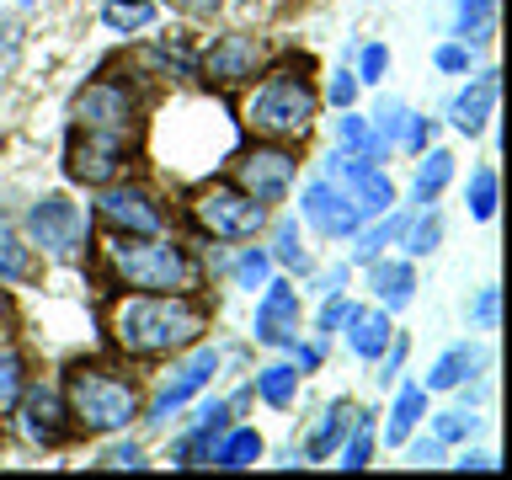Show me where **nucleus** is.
Here are the masks:
<instances>
[{
    "label": "nucleus",
    "instance_id": "f257e3e1",
    "mask_svg": "<svg viewBox=\"0 0 512 480\" xmlns=\"http://www.w3.org/2000/svg\"><path fill=\"white\" fill-rule=\"evenodd\" d=\"M107 331L128 358H176L208 331V310L192 294H128L112 304Z\"/></svg>",
    "mask_w": 512,
    "mask_h": 480
},
{
    "label": "nucleus",
    "instance_id": "f03ea898",
    "mask_svg": "<svg viewBox=\"0 0 512 480\" xmlns=\"http://www.w3.org/2000/svg\"><path fill=\"white\" fill-rule=\"evenodd\" d=\"M107 272L112 283L139 288V294H198L203 267L187 256V246H171L160 235H107Z\"/></svg>",
    "mask_w": 512,
    "mask_h": 480
},
{
    "label": "nucleus",
    "instance_id": "7ed1b4c3",
    "mask_svg": "<svg viewBox=\"0 0 512 480\" xmlns=\"http://www.w3.org/2000/svg\"><path fill=\"white\" fill-rule=\"evenodd\" d=\"M315 112H320V91L310 86V75H304V59L299 64L288 59L272 75H262V86L246 96L240 118H246V128L262 139H304L315 128Z\"/></svg>",
    "mask_w": 512,
    "mask_h": 480
},
{
    "label": "nucleus",
    "instance_id": "20e7f679",
    "mask_svg": "<svg viewBox=\"0 0 512 480\" xmlns=\"http://www.w3.org/2000/svg\"><path fill=\"white\" fill-rule=\"evenodd\" d=\"M64 406H70L75 427H86L91 438H112V432H123L144 411L139 384L112 374L102 363H70L64 368Z\"/></svg>",
    "mask_w": 512,
    "mask_h": 480
},
{
    "label": "nucleus",
    "instance_id": "39448f33",
    "mask_svg": "<svg viewBox=\"0 0 512 480\" xmlns=\"http://www.w3.org/2000/svg\"><path fill=\"white\" fill-rule=\"evenodd\" d=\"M192 224H198L203 235L214 240H256L267 230V208L251 198V192H240L230 182H203L192 187Z\"/></svg>",
    "mask_w": 512,
    "mask_h": 480
},
{
    "label": "nucleus",
    "instance_id": "423d86ee",
    "mask_svg": "<svg viewBox=\"0 0 512 480\" xmlns=\"http://www.w3.org/2000/svg\"><path fill=\"white\" fill-rule=\"evenodd\" d=\"M27 240L38 251H48L54 262H75L80 246L91 240V219H86V208L70 203L64 192H48V198H38L27 208Z\"/></svg>",
    "mask_w": 512,
    "mask_h": 480
},
{
    "label": "nucleus",
    "instance_id": "0eeeda50",
    "mask_svg": "<svg viewBox=\"0 0 512 480\" xmlns=\"http://www.w3.org/2000/svg\"><path fill=\"white\" fill-rule=\"evenodd\" d=\"M294 176H299V155L283 150V144H256V150L235 155V187L251 192L262 208L283 203L288 187H294Z\"/></svg>",
    "mask_w": 512,
    "mask_h": 480
},
{
    "label": "nucleus",
    "instance_id": "6e6552de",
    "mask_svg": "<svg viewBox=\"0 0 512 480\" xmlns=\"http://www.w3.org/2000/svg\"><path fill=\"white\" fill-rule=\"evenodd\" d=\"M64 171L70 182L107 187L128 171V139L123 134H96V128H75L70 150H64Z\"/></svg>",
    "mask_w": 512,
    "mask_h": 480
},
{
    "label": "nucleus",
    "instance_id": "1a4fd4ad",
    "mask_svg": "<svg viewBox=\"0 0 512 480\" xmlns=\"http://www.w3.org/2000/svg\"><path fill=\"white\" fill-rule=\"evenodd\" d=\"M96 214H102V224H112V235H160L166 230V208L139 182H107L102 198H96Z\"/></svg>",
    "mask_w": 512,
    "mask_h": 480
},
{
    "label": "nucleus",
    "instance_id": "9d476101",
    "mask_svg": "<svg viewBox=\"0 0 512 480\" xmlns=\"http://www.w3.org/2000/svg\"><path fill=\"white\" fill-rule=\"evenodd\" d=\"M75 123L96 128V134H123L128 139L139 123V102L123 80H91V86L75 96Z\"/></svg>",
    "mask_w": 512,
    "mask_h": 480
},
{
    "label": "nucleus",
    "instance_id": "9b49d317",
    "mask_svg": "<svg viewBox=\"0 0 512 480\" xmlns=\"http://www.w3.org/2000/svg\"><path fill=\"white\" fill-rule=\"evenodd\" d=\"M256 70H262V38H251V32H224V38H214L198 59V75L219 91L246 86Z\"/></svg>",
    "mask_w": 512,
    "mask_h": 480
},
{
    "label": "nucleus",
    "instance_id": "f8f14e48",
    "mask_svg": "<svg viewBox=\"0 0 512 480\" xmlns=\"http://www.w3.org/2000/svg\"><path fill=\"white\" fill-rule=\"evenodd\" d=\"M16 416H22V432L38 448H59L64 438H70V427H75V416L70 406H64V395L59 390H48V384H22V395H16Z\"/></svg>",
    "mask_w": 512,
    "mask_h": 480
},
{
    "label": "nucleus",
    "instance_id": "ddd939ff",
    "mask_svg": "<svg viewBox=\"0 0 512 480\" xmlns=\"http://www.w3.org/2000/svg\"><path fill=\"white\" fill-rule=\"evenodd\" d=\"M299 214H304V224H310L315 235H326V240H352L358 224H363L358 208H352V198L331 182V176H320V182H310L299 192Z\"/></svg>",
    "mask_w": 512,
    "mask_h": 480
},
{
    "label": "nucleus",
    "instance_id": "4468645a",
    "mask_svg": "<svg viewBox=\"0 0 512 480\" xmlns=\"http://www.w3.org/2000/svg\"><path fill=\"white\" fill-rule=\"evenodd\" d=\"M214 374H219V352H214V347H198L187 363H176V374L160 384V395L150 400V411H139V416H144L150 427H166V422H171V411H182L187 400L198 395Z\"/></svg>",
    "mask_w": 512,
    "mask_h": 480
},
{
    "label": "nucleus",
    "instance_id": "2eb2a0df",
    "mask_svg": "<svg viewBox=\"0 0 512 480\" xmlns=\"http://www.w3.org/2000/svg\"><path fill=\"white\" fill-rule=\"evenodd\" d=\"M299 320H304V310H299V288L267 278L262 304H256V342L288 352V347L299 342Z\"/></svg>",
    "mask_w": 512,
    "mask_h": 480
},
{
    "label": "nucleus",
    "instance_id": "dca6fc26",
    "mask_svg": "<svg viewBox=\"0 0 512 480\" xmlns=\"http://www.w3.org/2000/svg\"><path fill=\"white\" fill-rule=\"evenodd\" d=\"M230 400H203L198 416H192V432H182V438L171 443V464L176 470H192V464H214V443L219 432L230 427Z\"/></svg>",
    "mask_w": 512,
    "mask_h": 480
},
{
    "label": "nucleus",
    "instance_id": "f3484780",
    "mask_svg": "<svg viewBox=\"0 0 512 480\" xmlns=\"http://www.w3.org/2000/svg\"><path fill=\"white\" fill-rule=\"evenodd\" d=\"M496 91H502V75H496V70L475 75L470 86H464L454 102H448V123H454L464 139H470V134H486V123H491V112H496Z\"/></svg>",
    "mask_w": 512,
    "mask_h": 480
},
{
    "label": "nucleus",
    "instance_id": "a211bd4d",
    "mask_svg": "<svg viewBox=\"0 0 512 480\" xmlns=\"http://www.w3.org/2000/svg\"><path fill=\"white\" fill-rule=\"evenodd\" d=\"M342 336H347V347L358 352L363 363H374L384 347L395 342V326H390V310H379V304H358V310L347 315V326H342Z\"/></svg>",
    "mask_w": 512,
    "mask_h": 480
},
{
    "label": "nucleus",
    "instance_id": "6ab92c4d",
    "mask_svg": "<svg viewBox=\"0 0 512 480\" xmlns=\"http://www.w3.org/2000/svg\"><path fill=\"white\" fill-rule=\"evenodd\" d=\"M368 267H374V299H379V310H406L411 294H416L411 262H390V256H379V262H368Z\"/></svg>",
    "mask_w": 512,
    "mask_h": 480
},
{
    "label": "nucleus",
    "instance_id": "aec40b11",
    "mask_svg": "<svg viewBox=\"0 0 512 480\" xmlns=\"http://www.w3.org/2000/svg\"><path fill=\"white\" fill-rule=\"evenodd\" d=\"M454 182V155L438 150V144H427L422 160H416V182H411V208H427L438 192Z\"/></svg>",
    "mask_w": 512,
    "mask_h": 480
},
{
    "label": "nucleus",
    "instance_id": "412c9836",
    "mask_svg": "<svg viewBox=\"0 0 512 480\" xmlns=\"http://www.w3.org/2000/svg\"><path fill=\"white\" fill-rule=\"evenodd\" d=\"M336 150H347V155H363V160H379L390 155V144H384L379 134H374V123L363 118V112H352V107H342V118H336Z\"/></svg>",
    "mask_w": 512,
    "mask_h": 480
},
{
    "label": "nucleus",
    "instance_id": "4be33fe9",
    "mask_svg": "<svg viewBox=\"0 0 512 480\" xmlns=\"http://www.w3.org/2000/svg\"><path fill=\"white\" fill-rule=\"evenodd\" d=\"M406 219H411V208H406V214H395V208H390V214H379L374 224H358V235H352V240H358V246H352V262H358V267L379 262L384 246H395V240H400Z\"/></svg>",
    "mask_w": 512,
    "mask_h": 480
},
{
    "label": "nucleus",
    "instance_id": "5701e85b",
    "mask_svg": "<svg viewBox=\"0 0 512 480\" xmlns=\"http://www.w3.org/2000/svg\"><path fill=\"white\" fill-rule=\"evenodd\" d=\"M352 416H358V411H352L347 400H331V406L320 411V422H315V432H310V438H304V459H331V454H336V443L347 438Z\"/></svg>",
    "mask_w": 512,
    "mask_h": 480
},
{
    "label": "nucleus",
    "instance_id": "b1692460",
    "mask_svg": "<svg viewBox=\"0 0 512 480\" xmlns=\"http://www.w3.org/2000/svg\"><path fill=\"white\" fill-rule=\"evenodd\" d=\"M427 416V390L422 384H406L390 406V422H384V448H406V438L416 432V422Z\"/></svg>",
    "mask_w": 512,
    "mask_h": 480
},
{
    "label": "nucleus",
    "instance_id": "393cba45",
    "mask_svg": "<svg viewBox=\"0 0 512 480\" xmlns=\"http://www.w3.org/2000/svg\"><path fill=\"white\" fill-rule=\"evenodd\" d=\"M496 38V0H459L454 11V43L486 48Z\"/></svg>",
    "mask_w": 512,
    "mask_h": 480
},
{
    "label": "nucleus",
    "instance_id": "a878e982",
    "mask_svg": "<svg viewBox=\"0 0 512 480\" xmlns=\"http://www.w3.org/2000/svg\"><path fill=\"white\" fill-rule=\"evenodd\" d=\"M475 368H480V347L459 342V347H448L443 358L427 368V384H422V390H438V395H443V390H459V384L470 379Z\"/></svg>",
    "mask_w": 512,
    "mask_h": 480
},
{
    "label": "nucleus",
    "instance_id": "bb28decb",
    "mask_svg": "<svg viewBox=\"0 0 512 480\" xmlns=\"http://www.w3.org/2000/svg\"><path fill=\"white\" fill-rule=\"evenodd\" d=\"M262 459V432L256 427H224L214 443V464L219 470H246V464Z\"/></svg>",
    "mask_w": 512,
    "mask_h": 480
},
{
    "label": "nucleus",
    "instance_id": "cd10ccee",
    "mask_svg": "<svg viewBox=\"0 0 512 480\" xmlns=\"http://www.w3.org/2000/svg\"><path fill=\"white\" fill-rule=\"evenodd\" d=\"M256 395L267 400V406H294V395H299V368L294 363H267V368H256V384H251Z\"/></svg>",
    "mask_w": 512,
    "mask_h": 480
},
{
    "label": "nucleus",
    "instance_id": "c85d7f7f",
    "mask_svg": "<svg viewBox=\"0 0 512 480\" xmlns=\"http://www.w3.org/2000/svg\"><path fill=\"white\" fill-rule=\"evenodd\" d=\"M438 240H443V219L432 214V208H411L406 230H400V246H406L411 256H432Z\"/></svg>",
    "mask_w": 512,
    "mask_h": 480
},
{
    "label": "nucleus",
    "instance_id": "c756f323",
    "mask_svg": "<svg viewBox=\"0 0 512 480\" xmlns=\"http://www.w3.org/2000/svg\"><path fill=\"white\" fill-rule=\"evenodd\" d=\"M22 278H32V256L16 235V224L0 214V283H22Z\"/></svg>",
    "mask_w": 512,
    "mask_h": 480
},
{
    "label": "nucleus",
    "instance_id": "7c9ffc66",
    "mask_svg": "<svg viewBox=\"0 0 512 480\" xmlns=\"http://www.w3.org/2000/svg\"><path fill=\"white\" fill-rule=\"evenodd\" d=\"M336 454H342V470H368V459H374V422L358 411L347 427V438L336 443Z\"/></svg>",
    "mask_w": 512,
    "mask_h": 480
},
{
    "label": "nucleus",
    "instance_id": "2f4dec72",
    "mask_svg": "<svg viewBox=\"0 0 512 480\" xmlns=\"http://www.w3.org/2000/svg\"><path fill=\"white\" fill-rule=\"evenodd\" d=\"M230 278H235V288H246V294H256V288H267V278H272V251H262V246H246V251L235 256Z\"/></svg>",
    "mask_w": 512,
    "mask_h": 480
},
{
    "label": "nucleus",
    "instance_id": "473e14b6",
    "mask_svg": "<svg viewBox=\"0 0 512 480\" xmlns=\"http://www.w3.org/2000/svg\"><path fill=\"white\" fill-rule=\"evenodd\" d=\"M272 262L310 272V251H304V240H299V219H278V230H272Z\"/></svg>",
    "mask_w": 512,
    "mask_h": 480
},
{
    "label": "nucleus",
    "instance_id": "72a5a7b5",
    "mask_svg": "<svg viewBox=\"0 0 512 480\" xmlns=\"http://www.w3.org/2000/svg\"><path fill=\"white\" fill-rule=\"evenodd\" d=\"M102 22H107L112 32H139V27L155 22V6H150V0H107V6H102Z\"/></svg>",
    "mask_w": 512,
    "mask_h": 480
},
{
    "label": "nucleus",
    "instance_id": "f704fd0d",
    "mask_svg": "<svg viewBox=\"0 0 512 480\" xmlns=\"http://www.w3.org/2000/svg\"><path fill=\"white\" fill-rule=\"evenodd\" d=\"M464 203H470V214L486 224L496 219V166H475L470 171V187H464Z\"/></svg>",
    "mask_w": 512,
    "mask_h": 480
},
{
    "label": "nucleus",
    "instance_id": "c9c22d12",
    "mask_svg": "<svg viewBox=\"0 0 512 480\" xmlns=\"http://www.w3.org/2000/svg\"><path fill=\"white\" fill-rule=\"evenodd\" d=\"M406 118H411V107L400 102V96H379V107L368 112V123H374V134H379L384 144H390V150L400 144V128H406Z\"/></svg>",
    "mask_w": 512,
    "mask_h": 480
},
{
    "label": "nucleus",
    "instance_id": "e433bc0d",
    "mask_svg": "<svg viewBox=\"0 0 512 480\" xmlns=\"http://www.w3.org/2000/svg\"><path fill=\"white\" fill-rule=\"evenodd\" d=\"M22 384H27V363H22V352H16V347H0V416H6V411L16 406Z\"/></svg>",
    "mask_w": 512,
    "mask_h": 480
},
{
    "label": "nucleus",
    "instance_id": "4c0bfd02",
    "mask_svg": "<svg viewBox=\"0 0 512 480\" xmlns=\"http://www.w3.org/2000/svg\"><path fill=\"white\" fill-rule=\"evenodd\" d=\"M470 432H475V411H470V406L438 411V422H432V438H438L443 448H448V443H464Z\"/></svg>",
    "mask_w": 512,
    "mask_h": 480
},
{
    "label": "nucleus",
    "instance_id": "58836bf2",
    "mask_svg": "<svg viewBox=\"0 0 512 480\" xmlns=\"http://www.w3.org/2000/svg\"><path fill=\"white\" fill-rule=\"evenodd\" d=\"M352 310H358V304L347 299V288H342V294H326V304H320V315H315V336H320V342H326V336H336V331H342Z\"/></svg>",
    "mask_w": 512,
    "mask_h": 480
},
{
    "label": "nucleus",
    "instance_id": "ea45409f",
    "mask_svg": "<svg viewBox=\"0 0 512 480\" xmlns=\"http://www.w3.org/2000/svg\"><path fill=\"white\" fill-rule=\"evenodd\" d=\"M352 75H358V86H379V80L390 75V48H384V43H363L358 48V70H352Z\"/></svg>",
    "mask_w": 512,
    "mask_h": 480
},
{
    "label": "nucleus",
    "instance_id": "a19ab883",
    "mask_svg": "<svg viewBox=\"0 0 512 480\" xmlns=\"http://www.w3.org/2000/svg\"><path fill=\"white\" fill-rule=\"evenodd\" d=\"M432 134H438V118H422V112H411L406 128H400V150H411V155H422Z\"/></svg>",
    "mask_w": 512,
    "mask_h": 480
},
{
    "label": "nucleus",
    "instance_id": "79ce46f5",
    "mask_svg": "<svg viewBox=\"0 0 512 480\" xmlns=\"http://www.w3.org/2000/svg\"><path fill=\"white\" fill-rule=\"evenodd\" d=\"M144 59H150V64H160V70H171V75H182V80H192V75H198V59H187L182 48H150Z\"/></svg>",
    "mask_w": 512,
    "mask_h": 480
},
{
    "label": "nucleus",
    "instance_id": "37998d69",
    "mask_svg": "<svg viewBox=\"0 0 512 480\" xmlns=\"http://www.w3.org/2000/svg\"><path fill=\"white\" fill-rule=\"evenodd\" d=\"M102 464H107V470H144L150 459H144V448H139V443H112Z\"/></svg>",
    "mask_w": 512,
    "mask_h": 480
},
{
    "label": "nucleus",
    "instance_id": "c03bdc74",
    "mask_svg": "<svg viewBox=\"0 0 512 480\" xmlns=\"http://www.w3.org/2000/svg\"><path fill=\"white\" fill-rule=\"evenodd\" d=\"M326 102H331V107H352V102H358V75H352V70H336L331 86H326Z\"/></svg>",
    "mask_w": 512,
    "mask_h": 480
},
{
    "label": "nucleus",
    "instance_id": "a18cd8bd",
    "mask_svg": "<svg viewBox=\"0 0 512 480\" xmlns=\"http://www.w3.org/2000/svg\"><path fill=\"white\" fill-rule=\"evenodd\" d=\"M288 352H294V368H299V379H304V374H315V368H320V358H326V342L315 336V342H294Z\"/></svg>",
    "mask_w": 512,
    "mask_h": 480
},
{
    "label": "nucleus",
    "instance_id": "49530a36",
    "mask_svg": "<svg viewBox=\"0 0 512 480\" xmlns=\"http://www.w3.org/2000/svg\"><path fill=\"white\" fill-rule=\"evenodd\" d=\"M470 54H475V48H464V43H443L432 59H438V70H448V75H464V70H470Z\"/></svg>",
    "mask_w": 512,
    "mask_h": 480
},
{
    "label": "nucleus",
    "instance_id": "de8ad7c7",
    "mask_svg": "<svg viewBox=\"0 0 512 480\" xmlns=\"http://www.w3.org/2000/svg\"><path fill=\"white\" fill-rule=\"evenodd\" d=\"M496 315H502V294H496V288H480V299H475V320L480 326H496Z\"/></svg>",
    "mask_w": 512,
    "mask_h": 480
},
{
    "label": "nucleus",
    "instance_id": "09e8293b",
    "mask_svg": "<svg viewBox=\"0 0 512 480\" xmlns=\"http://www.w3.org/2000/svg\"><path fill=\"white\" fill-rule=\"evenodd\" d=\"M347 278H352V267H347V262H336V267H326V272L315 278V294H342Z\"/></svg>",
    "mask_w": 512,
    "mask_h": 480
},
{
    "label": "nucleus",
    "instance_id": "8fccbe9b",
    "mask_svg": "<svg viewBox=\"0 0 512 480\" xmlns=\"http://www.w3.org/2000/svg\"><path fill=\"white\" fill-rule=\"evenodd\" d=\"M379 358H384V374H379V384H395V379H400V363H406V342H390V347L379 352Z\"/></svg>",
    "mask_w": 512,
    "mask_h": 480
},
{
    "label": "nucleus",
    "instance_id": "3c124183",
    "mask_svg": "<svg viewBox=\"0 0 512 480\" xmlns=\"http://www.w3.org/2000/svg\"><path fill=\"white\" fill-rule=\"evenodd\" d=\"M406 443H411V438H406ZM411 459H416V464H438V459H443V443H438V438H416V443H411Z\"/></svg>",
    "mask_w": 512,
    "mask_h": 480
},
{
    "label": "nucleus",
    "instance_id": "603ef678",
    "mask_svg": "<svg viewBox=\"0 0 512 480\" xmlns=\"http://www.w3.org/2000/svg\"><path fill=\"white\" fill-rule=\"evenodd\" d=\"M454 470H464V475H470V470H475V475H491L496 459H491V454H464V459H454Z\"/></svg>",
    "mask_w": 512,
    "mask_h": 480
},
{
    "label": "nucleus",
    "instance_id": "864d4df0",
    "mask_svg": "<svg viewBox=\"0 0 512 480\" xmlns=\"http://www.w3.org/2000/svg\"><path fill=\"white\" fill-rule=\"evenodd\" d=\"M171 6H176V11H187V16H214L224 0H171Z\"/></svg>",
    "mask_w": 512,
    "mask_h": 480
},
{
    "label": "nucleus",
    "instance_id": "5fc2aeb1",
    "mask_svg": "<svg viewBox=\"0 0 512 480\" xmlns=\"http://www.w3.org/2000/svg\"><path fill=\"white\" fill-rule=\"evenodd\" d=\"M6 315H11V299H6V294H0V326H6Z\"/></svg>",
    "mask_w": 512,
    "mask_h": 480
},
{
    "label": "nucleus",
    "instance_id": "6e6d98bb",
    "mask_svg": "<svg viewBox=\"0 0 512 480\" xmlns=\"http://www.w3.org/2000/svg\"><path fill=\"white\" fill-rule=\"evenodd\" d=\"M16 6H22V11H27V6H38V0H16Z\"/></svg>",
    "mask_w": 512,
    "mask_h": 480
}]
</instances>
